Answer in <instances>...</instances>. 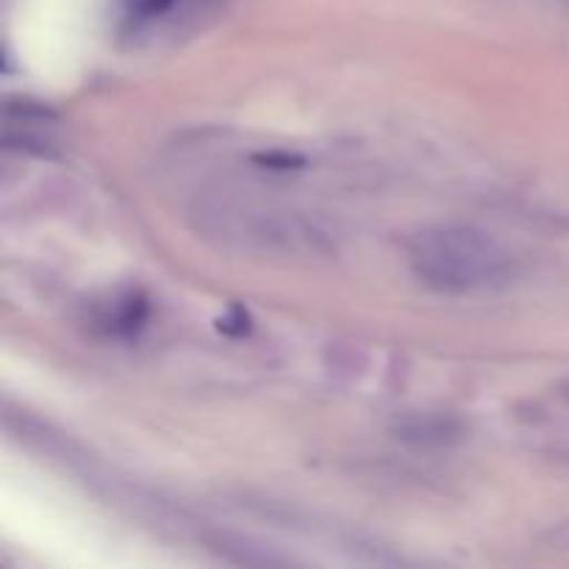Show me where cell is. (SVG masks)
<instances>
[{
  "label": "cell",
  "instance_id": "6da1fadb",
  "mask_svg": "<svg viewBox=\"0 0 569 569\" xmlns=\"http://www.w3.org/2000/svg\"><path fill=\"white\" fill-rule=\"evenodd\" d=\"M409 267L428 289L442 295H487L517 276L515 256L492 233L445 222L417 231L406 244Z\"/></svg>",
  "mask_w": 569,
  "mask_h": 569
},
{
  "label": "cell",
  "instance_id": "7a4b0ae2",
  "mask_svg": "<svg viewBox=\"0 0 569 569\" xmlns=\"http://www.w3.org/2000/svg\"><path fill=\"white\" fill-rule=\"evenodd\" d=\"M53 128L56 117L44 106L31 103V100H11V103H6L3 139L9 148H33L37 153H48L53 148Z\"/></svg>",
  "mask_w": 569,
  "mask_h": 569
},
{
  "label": "cell",
  "instance_id": "3957f363",
  "mask_svg": "<svg viewBox=\"0 0 569 569\" xmlns=\"http://www.w3.org/2000/svg\"><path fill=\"white\" fill-rule=\"evenodd\" d=\"M150 320V298L142 289H122L94 311V326L114 339H131L144 331Z\"/></svg>",
  "mask_w": 569,
  "mask_h": 569
},
{
  "label": "cell",
  "instance_id": "277c9868",
  "mask_svg": "<svg viewBox=\"0 0 569 569\" xmlns=\"http://www.w3.org/2000/svg\"><path fill=\"white\" fill-rule=\"evenodd\" d=\"M395 433L403 442L422 445V448H442L461 437V426L453 417L445 415H406L395 422Z\"/></svg>",
  "mask_w": 569,
  "mask_h": 569
},
{
  "label": "cell",
  "instance_id": "5b68a950",
  "mask_svg": "<svg viewBox=\"0 0 569 569\" xmlns=\"http://www.w3.org/2000/svg\"><path fill=\"white\" fill-rule=\"evenodd\" d=\"M181 3L183 0H122V11L137 26H148V22L170 17Z\"/></svg>",
  "mask_w": 569,
  "mask_h": 569
},
{
  "label": "cell",
  "instance_id": "8992f818",
  "mask_svg": "<svg viewBox=\"0 0 569 569\" xmlns=\"http://www.w3.org/2000/svg\"><path fill=\"white\" fill-rule=\"evenodd\" d=\"M217 328H220L226 337H244V333H250V328H253V320H250L244 306H231V309L217 320Z\"/></svg>",
  "mask_w": 569,
  "mask_h": 569
},
{
  "label": "cell",
  "instance_id": "52a82bcc",
  "mask_svg": "<svg viewBox=\"0 0 569 569\" xmlns=\"http://www.w3.org/2000/svg\"><path fill=\"white\" fill-rule=\"evenodd\" d=\"M256 164L267 167V170L272 172H289V170H300V167L306 164V159L298 153H287V150H270V153L256 156Z\"/></svg>",
  "mask_w": 569,
  "mask_h": 569
},
{
  "label": "cell",
  "instance_id": "ba28073f",
  "mask_svg": "<svg viewBox=\"0 0 569 569\" xmlns=\"http://www.w3.org/2000/svg\"><path fill=\"white\" fill-rule=\"evenodd\" d=\"M565 395H567V398H569V381L565 383Z\"/></svg>",
  "mask_w": 569,
  "mask_h": 569
}]
</instances>
